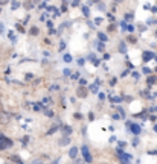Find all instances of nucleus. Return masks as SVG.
Masks as SVG:
<instances>
[{"label":"nucleus","mask_w":157,"mask_h":164,"mask_svg":"<svg viewBox=\"0 0 157 164\" xmlns=\"http://www.w3.org/2000/svg\"><path fill=\"white\" fill-rule=\"evenodd\" d=\"M9 146H12V141L9 140V138H6L5 135H0V151L8 149Z\"/></svg>","instance_id":"nucleus-1"},{"label":"nucleus","mask_w":157,"mask_h":164,"mask_svg":"<svg viewBox=\"0 0 157 164\" xmlns=\"http://www.w3.org/2000/svg\"><path fill=\"white\" fill-rule=\"evenodd\" d=\"M81 152H83V157H84L85 161H87V163H92V155L89 152V147H87V146H83Z\"/></svg>","instance_id":"nucleus-2"},{"label":"nucleus","mask_w":157,"mask_h":164,"mask_svg":"<svg viewBox=\"0 0 157 164\" xmlns=\"http://www.w3.org/2000/svg\"><path fill=\"white\" fill-rule=\"evenodd\" d=\"M128 157H130V155L119 152V158H121V161H122V163H128V161H130V158H128Z\"/></svg>","instance_id":"nucleus-3"},{"label":"nucleus","mask_w":157,"mask_h":164,"mask_svg":"<svg viewBox=\"0 0 157 164\" xmlns=\"http://www.w3.org/2000/svg\"><path fill=\"white\" fill-rule=\"evenodd\" d=\"M130 129L133 131V134H136V135L140 134V126L139 125H130Z\"/></svg>","instance_id":"nucleus-4"},{"label":"nucleus","mask_w":157,"mask_h":164,"mask_svg":"<svg viewBox=\"0 0 157 164\" xmlns=\"http://www.w3.org/2000/svg\"><path fill=\"white\" fill-rule=\"evenodd\" d=\"M76 153H78V149H76V147H72V149H70V152H69V157H70V158H75V157H76Z\"/></svg>","instance_id":"nucleus-5"},{"label":"nucleus","mask_w":157,"mask_h":164,"mask_svg":"<svg viewBox=\"0 0 157 164\" xmlns=\"http://www.w3.org/2000/svg\"><path fill=\"white\" fill-rule=\"evenodd\" d=\"M149 58H153V53L145 52V53H144V61H149Z\"/></svg>","instance_id":"nucleus-6"},{"label":"nucleus","mask_w":157,"mask_h":164,"mask_svg":"<svg viewBox=\"0 0 157 164\" xmlns=\"http://www.w3.org/2000/svg\"><path fill=\"white\" fill-rule=\"evenodd\" d=\"M64 61H66V62H70V61H72V56H70V55H66V56H64Z\"/></svg>","instance_id":"nucleus-7"},{"label":"nucleus","mask_w":157,"mask_h":164,"mask_svg":"<svg viewBox=\"0 0 157 164\" xmlns=\"http://www.w3.org/2000/svg\"><path fill=\"white\" fill-rule=\"evenodd\" d=\"M31 34H32V35H34V34H38V29H37V27H32V29H31Z\"/></svg>","instance_id":"nucleus-8"},{"label":"nucleus","mask_w":157,"mask_h":164,"mask_svg":"<svg viewBox=\"0 0 157 164\" xmlns=\"http://www.w3.org/2000/svg\"><path fill=\"white\" fill-rule=\"evenodd\" d=\"M99 38H101L102 41H105V35H104V34H99Z\"/></svg>","instance_id":"nucleus-9"},{"label":"nucleus","mask_w":157,"mask_h":164,"mask_svg":"<svg viewBox=\"0 0 157 164\" xmlns=\"http://www.w3.org/2000/svg\"><path fill=\"white\" fill-rule=\"evenodd\" d=\"M32 164H43V163H41L40 160H35V161H34V163H32Z\"/></svg>","instance_id":"nucleus-10"},{"label":"nucleus","mask_w":157,"mask_h":164,"mask_svg":"<svg viewBox=\"0 0 157 164\" xmlns=\"http://www.w3.org/2000/svg\"><path fill=\"white\" fill-rule=\"evenodd\" d=\"M154 129H156V132H157V125H156V128H154Z\"/></svg>","instance_id":"nucleus-11"},{"label":"nucleus","mask_w":157,"mask_h":164,"mask_svg":"<svg viewBox=\"0 0 157 164\" xmlns=\"http://www.w3.org/2000/svg\"><path fill=\"white\" fill-rule=\"evenodd\" d=\"M18 164H23V163H18Z\"/></svg>","instance_id":"nucleus-12"}]
</instances>
